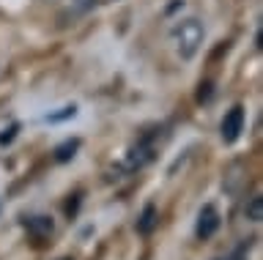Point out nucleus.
<instances>
[{
	"instance_id": "nucleus-5",
	"label": "nucleus",
	"mask_w": 263,
	"mask_h": 260,
	"mask_svg": "<svg viewBox=\"0 0 263 260\" xmlns=\"http://www.w3.org/2000/svg\"><path fill=\"white\" fill-rule=\"evenodd\" d=\"M247 219H250V222H260L263 219V197L260 194L247 203Z\"/></svg>"
},
{
	"instance_id": "nucleus-2",
	"label": "nucleus",
	"mask_w": 263,
	"mask_h": 260,
	"mask_svg": "<svg viewBox=\"0 0 263 260\" xmlns=\"http://www.w3.org/2000/svg\"><path fill=\"white\" fill-rule=\"evenodd\" d=\"M241 132H244V107H233L222 118V140L228 145H233L241 137Z\"/></svg>"
},
{
	"instance_id": "nucleus-7",
	"label": "nucleus",
	"mask_w": 263,
	"mask_h": 260,
	"mask_svg": "<svg viewBox=\"0 0 263 260\" xmlns=\"http://www.w3.org/2000/svg\"><path fill=\"white\" fill-rule=\"evenodd\" d=\"M74 151H77V143L71 140V143H66V145H61V148L55 151V153H58L55 159H58V162H69V159L74 156Z\"/></svg>"
},
{
	"instance_id": "nucleus-3",
	"label": "nucleus",
	"mask_w": 263,
	"mask_h": 260,
	"mask_svg": "<svg viewBox=\"0 0 263 260\" xmlns=\"http://www.w3.org/2000/svg\"><path fill=\"white\" fill-rule=\"evenodd\" d=\"M219 227V214L214 206H203L200 214H197V222H195V235L197 238H211Z\"/></svg>"
},
{
	"instance_id": "nucleus-4",
	"label": "nucleus",
	"mask_w": 263,
	"mask_h": 260,
	"mask_svg": "<svg viewBox=\"0 0 263 260\" xmlns=\"http://www.w3.org/2000/svg\"><path fill=\"white\" fill-rule=\"evenodd\" d=\"M156 227V208L148 203V206L143 208V214H140V219H137V233H143V235H148Z\"/></svg>"
},
{
	"instance_id": "nucleus-9",
	"label": "nucleus",
	"mask_w": 263,
	"mask_h": 260,
	"mask_svg": "<svg viewBox=\"0 0 263 260\" xmlns=\"http://www.w3.org/2000/svg\"><path fill=\"white\" fill-rule=\"evenodd\" d=\"M66 260H69V257H66Z\"/></svg>"
},
{
	"instance_id": "nucleus-6",
	"label": "nucleus",
	"mask_w": 263,
	"mask_h": 260,
	"mask_svg": "<svg viewBox=\"0 0 263 260\" xmlns=\"http://www.w3.org/2000/svg\"><path fill=\"white\" fill-rule=\"evenodd\" d=\"M30 230H36V233H41V235H47V233H52V222L49 219H44V216H36V219H30Z\"/></svg>"
},
{
	"instance_id": "nucleus-8",
	"label": "nucleus",
	"mask_w": 263,
	"mask_h": 260,
	"mask_svg": "<svg viewBox=\"0 0 263 260\" xmlns=\"http://www.w3.org/2000/svg\"><path fill=\"white\" fill-rule=\"evenodd\" d=\"M247 255H250V241H244L241 247L233 252V257H230V260H247Z\"/></svg>"
},
{
	"instance_id": "nucleus-1",
	"label": "nucleus",
	"mask_w": 263,
	"mask_h": 260,
	"mask_svg": "<svg viewBox=\"0 0 263 260\" xmlns=\"http://www.w3.org/2000/svg\"><path fill=\"white\" fill-rule=\"evenodd\" d=\"M203 38H205V28L197 17L181 19L178 25L173 28V47H176V55L181 61L195 58L197 50L203 47Z\"/></svg>"
}]
</instances>
